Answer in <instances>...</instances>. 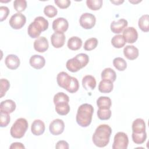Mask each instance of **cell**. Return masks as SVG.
<instances>
[{
  "label": "cell",
  "instance_id": "33",
  "mask_svg": "<svg viewBox=\"0 0 149 149\" xmlns=\"http://www.w3.org/2000/svg\"><path fill=\"white\" fill-rule=\"evenodd\" d=\"M98 45V40L95 38H90L87 40L84 44V49L86 51H91L95 49Z\"/></svg>",
  "mask_w": 149,
  "mask_h": 149
},
{
  "label": "cell",
  "instance_id": "27",
  "mask_svg": "<svg viewBox=\"0 0 149 149\" xmlns=\"http://www.w3.org/2000/svg\"><path fill=\"white\" fill-rule=\"evenodd\" d=\"M111 104V100L108 97L101 96L97 100V105L98 108L110 109Z\"/></svg>",
  "mask_w": 149,
  "mask_h": 149
},
{
  "label": "cell",
  "instance_id": "28",
  "mask_svg": "<svg viewBox=\"0 0 149 149\" xmlns=\"http://www.w3.org/2000/svg\"><path fill=\"white\" fill-rule=\"evenodd\" d=\"M139 27L144 32L149 31V16L148 15H143L138 22Z\"/></svg>",
  "mask_w": 149,
  "mask_h": 149
},
{
  "label": "cell",
  "instance_id": "22",
  "mask_svg": "<svg viewBox=\"0 0 149 149\" xmlns=\"http://www.w3.org/2000/svg\"><path fill=\"white\" fill-rule=\"evenodd\" d=\"M16 109V104L12 100H6L1 102L0 111L8 113L13 112Z\"/></svg>",
  "mask_w": 149,
  "mask_h": 149
},
{
  "label": "cell",
  "instance_id": "17",
  "mask_svg": "<svg viewBox=\"0 0 149 149\" xmlns=\"http://www.w3.org/2000/svg\"><path fill=\"white\" fill-rule=\"evenodd\" d=\"M30 65L36 69H40L45 64V58L40 55H34L31 56L29 61Z\"/></svg>",
  "mask_w": 149,
  "mask_h": 149
},
{
  "label": "cell",
  "instance_id": "25",
  "mask_svg": "<svg viewBox=\"0 0 149 149\" xmlns=\"http://www.w3.org/2000/svg\"><path fill=\"white\" fill-rule=\"evenodd\" d=\"M67 102H61L55 104V111L60 115H66L70 111V106Z\"/></svg>",
  "mask_w": 149,
  "mask_h": 149
},
{
  "label": "cell",
  "instance_id": "1",
  "mask_svg": "<svg viewBox=\"0 0 149 149\" xmlns=\"http://www.w3.org/2000/svg\"><path fill=\"white\" fill-rule=\"evenodd\" d=\"M111 133L112 129L109 125L106 124L99 125L92 137L94 144L98 147H105L109 143Z\"/></svg>",
  "mask_w": 149,
  "mask_h": 149
},
{
  "label": "cell",
  "instance_id": "36",
  "mask_svg": "<svg viewBox=\"0 0 149 149\" xmlns=\"http://www.w3.org/2000/svg\"><path fill=\"white\" fill-rule=\"evenodd\" d=\"M69 96L63 92H59L56 93L54 97V104L58 102H69Z\"/></svg>",
  "mask_w": 149,
  "mask_h": 149
},
{
  "label": "cell",
  "instance_id": "5",
  "mask_svg": "<svg viewBox=\"0 0 149 149\" xmlns=\"http://www.w3.org/2000/svg\"><path fill=\"white\" fill-rule=\"evenodd\" d=\"M28 129V122L24 118H19L13 124L10 128V135L15 139L23 137Z\"/></svg>",
  "mask_w": 149,
  "mask_h": 149
},
{
  "label": "cell",
  "instance_id": "24",
  "mask_svg": "<svg viewBox=\"0 0 149 149\" xmlns=\"http://www.w3.org/2000/svg\"><path fill=\"white\" fill-rule=\"evenodd\" d=\"M68 47L73 51H76L80 49L82 45V40L80 38L73 36L70 37L68 41Z\"/></svg>",
  "mask_w": 149,
  "mask_h": 149
},
{
  "label": "cell",
  "instance_id": "37",
  "mask_svg": "<svg viewBox=\"0 0 149 149\" xmlns=\"http://www.w3.org/2000/svg\"><path fill=\"white\" fill-rule=\"evenodd\" d=\"M15 9L19 13L24 11L27 7V2L25 0H15L13 2Z\"/></svg>",
  "mask_w": 149,
  "mask_h": 149
},
{
  "label": "cell",
  "instance_id": "3",
  "mask_svg": "<svg viewBox=\"0 0 149 149\" xmlns=\"http://www.w3.org/2000/svg\"><path fill=\"white\" fill-rule=\"evenodd\" d=\"M48 21L44 17L38 16L34 19L28 27L27 33L29 36L33 38H37L41 31H45L48 28Z\"/></svg>",
  "mask_w": 149,
  "mask_h": 149
},
{
  "label": "cell",
  "instance_id": "45",
  "mask_svg": "<svg viewBox=\"0 0 149 149\" xmlns=\"http://www.w3.org/2000/svg\"><path fill=\"white\" fill-rule=\"evenodd\" d=\"M111 2L112 3L115 4V5H120V3H123V2H124V1H123V0H122V1H120V0H119V1H111Z\"/></svg>",
  "mask_w": 149,
  "mask_h": 149
},
{
  "label": "cell",
  "instance_id": "30",
  "mask_svg": "<svg viewBox=\"0 0 149 149\" xmlns=\"http://www.w3.org/2000/svg\"><path fill=\"white\" fill-rule=\"evenodd\" d=\"M113 65L114 67L119 71H123L127 67V63L126 61L120 57L115 58L113 60Z\"/></svg>",
  "mask_w": 149,
  "mask_h": 149
},
{
  "label": "cell",
  "instance_id": "10",
  "mask_svg": "<svg viewBox=\"0 0 149 149\" xmlns=\"http://www.w3.org/2000/svg\"><path fill=\"white\" fill-rule=\"evenodd\" d=\"M65 129L63 121L60 119H56L52 120L49 124V129L50 133L55 136L61 134Z\"/></svg>",
  "mask_w": 149,
  "mask_h": 149
},
{
  "label": "cell",
  "instance_id": "14",
  "mask_svg": "<svg viewBox=\"0 0 149 149\" xmlns=\"http://www.w3.org/2000/svg\"><path fill=\"white\" fill-rule=\"evenodd\" d=\"M65 36L63 33H54L51 37V44L56 48H61L65 44Z\"/></svg>",
  "mask_w": 149,
  "mask_h": 149
},
{
  "label": "cell",
  "instance_id": "44",
  "mask_svg": "<svg viewBox=\"0 0 149 149\" xmlns=\"http://www.w3.org/2000/svg\"><path fill=\"white\" fill-rule=\"evenodd\" d=\"M24 145L21 143H19V142H15V143H13L9 147V148L12 149V148H24Z\"/></svg>",
  "mask_w": 149,
  "mask_h": 149
},
{
  "label": "cell",
  "instance_id": "16",
  "mask_svg": "<svg viewBox=\"0 0 149 149\" xmlns=\"http://www.w3.org/2000/svg\"><path fill=\"white\" fill-rule=\"evenodd\" d=\"M45 128L44 123L40 119H36L34 120L31 124V130L34 135L40 136L44 133Z\"/></svg>",
  "mask_w": 149,
  "mask_h": 149
},
{
  "label": "cell",
  "instance_id": "19",
  "mask_svg": "<svg viewBox=\"0 0 149 149\" xmlns=\"http://www.w3.org/2000/svg\"><path fill=\"white\" fill-rule=\"evenodd\" d=\"M139 49L133 45H126L123 49L125 56L129 60H134L139 56Z\"/></svg>",
  "mask_w": 149,
  "mask_h": 149
},
{
  "label": "cell",
  "instance_id": "26",
  "mask_svg": "<svg viewBox=\"0 0 149 149\" xmlns=\"http://www.w3.org/2000/svg\"><path fill=\"white\" fill-rule=\"evenodd\" d=\"M102 79H106L113 82L115 81L116 78V74L115 72L110 68L104 69L101 72Z\"/></svg>",
  "mask_w": 149,
  "mask_h": 149
},
{
  "label": "cell",
  "instance_id": "39",
  "mask_svg": "<svg viewBox=\"0 0 149 149\" xmlns=\"http://www.w3.org/2000/svg\"><path fill=\"white\" fill-rule=\"evenodd\" d=\"M79 88V83L77 79L74 77H72L71 82L66 89V90L70 93H76Z\"/></svg>",
  "mask_w": 149,
  "mask_h": 149
},
{
  "label": "cell",
  "instance_id": "15",
  "mask_svg": "<svg viewBox=\"0 0 149 149\" xmlns=\"http://www.w3.org/2000/svg\"><path fill=\"white\" fill-rule=\"evenodd\" d=\"M49 47L47 39L44 37H40L34 42V48L39 52H44Z\"/></svg>",
  "mask_w": 149,
  "mask_h": 149
},
{
  "label": "cell",
  "instance_id": "40",
  "mask_svg": "<svg viewBox=\"0 0 149 149\" xmlns=\"http://www.w3.org/2000/svg\"><path fill=\"white\" fill-rule=\"evenodd\" d=\"M1 83V91H0V94H1V98H2L3 96L5 95L6 92L9 90L10 87V83L9 81L5 79H1L0 80Z\"/></svg>",
  "mask_w": 149,
  "mask_h": 149
},
{
  "label": "cell",
  "instance_id": "31",
  "mask_svg": "<svg viewBox=\"0 0 149 149\" xmlns=\"http://www.w3.org/2000/svg\"><path fill=\"white\" fill-rule=\"evenodd\" d=\"M132 137L134 143L137 144H141L146 141L147 138V133L146 132L140 133H135L133 132Z\"/></svg>",
  "mask_w": 149,
  "mask_h": 149
},
{
  "label": "cell",
  "instance_id": "34",
  "mask_svg": "<svg viewBox=\"0 0 149 149\" xmlns=\"http://www.w3.org/2000/svg\"><path fill=\"white\" fill-rule=\"evenodd\" d=\"M0 126L2 127H6L8 125L10 122V118L9 113L0 111Z\"/></svg>",
  "mask_w": 149,
  "mask_h": 149
},
{
  "label": "cell",
  "instance_id": "38",
  "mask_svg": "<svg viewBox=\"0 0 149 149\" xmlns=\"http://www.w3.org/2000/svg\"><path fill=\"white\" fill-rule=\"evenodd\" d=\"M44 13L47 17L52 18L57 15L58 10L54 6L47 5L44 9Z\"/></svg>",
  "mask_w": 149,
  "mask_h": 149
},
{
  "label": "cell",
  "instance_id": "35",
  "mask_svg": "<svg viewBox=\"0 0 149 149\" xmlns=\"http://www.w3.org/2000/svg\"><path fill=\"white\" fill-rule=\"evenodd\" d=\"M111 111L110 109L98 108L97 111V116L101 120H108L111 116Z\"/></svg>",
  "mask_w": 149,
  "mask_h": 149
},
{
  "label": "cell",
  "instance_id": "2",
  "mask_svg": "<svg viewBox=\"0 0 149 149\" xmlns=\"http://www.w3.org/2000/svg\"><path fill=\"white\" fill-rule=\"evenodd\" d=\"M94 112L93 107L91 104H81L77 109L76 114V122L81 127L88 126L92 120Z\"/></svg>",
  "mask_w": 149,
  "mask_h": 149
},
{
  "label": "cell",
  "instance_id": "23",
  "mask_svg": "<svg viewBox=\"0 0 149 149\" xmlns=\"http://www.w3.org/2000/svg\"><path fill=\"white\" fill-rule=\"evenodd\" d=\"M113 82L110 80L102 79L99 83L98 90L102 93H109L113 90Z\"/></svg>",
  "mask_w": 149,
  "mask_h": 149
},
{
  "label": "cell",
  "instance_id": "8",
  "mask_svg": "<svg viewBox=\"0 0 149 149\" xmlns=\"http://www.w3.org/2000/svg\"><path fill=\"white\" fill-rule=\"evenodd\" d=\"M26 22V16L24 15L17 12L11 16L9 23L12 28L17 30L22 28L25 24Z\"/></svg>",
  "mask_w": 149,
  "mask_h": 149
},
{
  "label": "cell",
  "instance_id": "7",
  "mask_svg": "<svg viewBox=\"0 0 149 149\" xmlns=\"http://www.w3.org/2000/svg\"><path fill=\"white\" fill-rule=\"evenodd\" d=\"M96 22V18L93 14L90 13H84L80 17L79 22L80 26L85 29H92Z\"/></svg>",
  "mask_w": 149,
  "mask_h": 149
},
{
  "label": "cell",
  "instance_id": "12",
  "mask_svg": "<svg viewBox=\"0 0 149 149\" xmlns=\"http://www.w3.org/2000/svg\"><path fill=\"white\" fill-rule=\"evenodd\" d=\"M72 78V77L69 76L66 72H61L58 74L56 81L59 86L66 90L71 82Z\"/></svg>",
  "mask_w": 149,
  "mask_h": 149
},
{
  "label": "cell",
  "instance_id": "32",
  "mask_svg": "<svg viewBox=\"0 0 149 149\" xmlns=\"http://www.w3.org/2000/svg\"><path fill=\"white\" fill-rule=\"evenodd\" d=\"M102 0H87L86 4L87 7L93 10H99L102 5Z\"/></svg>",
  "mask_w": 149,
  "mask_h": 149
},
{
  "label": "cell",
  "instance_id": "6",
  "mask_svg": "<svg viewBox=\"0 0 149 149\" xmlns=\"http://www.w3.org/2000/svg\"><path fill=\"white\" fill-rule=\"evenodd\" d=\"M129 144V139L127 134L122 132H118L114 137L112 144L113 149H126Z\"/></svg>",
  "mask_w": 149,
  "mask_h": 149
},
{
  "label": "cell",
  "instance_id": "13",
  "mask_svg": "<svg viewBox=\"0 0 149 149\" xmlns=\"http://www.w3.org/2000/svg\"><path fill=\"white\" fill-rule=\"evenodd\" d=\"M127 21L124 19H120L117 21H113L111 24V30L115 34L122 33L127 26Z\"/></svg>",
  "mask_w": 149,
  "mask_h": 149
},
{
  "label": "cell",
  "instance_id": "11",
  "mask_svg": "<svg viewBox=\"0 0 149 149\" xmlns=\"http://www.w3.org/2000/svg\"><path fill=\"white\" fill-rule=\"evenodd\" d=\"M123 37L126 42L133 44L136 41L138 38V33L136 29L133 27L126 28L123 32Z\"/></svg>",
  "mask_w": 149,
  "mask_h": 149
},
{
  "label": "cell",
  "instance_id": "4",
  "mask_svg": "<svg viewBox=\"0 0 149 149\" xmlns=\"http://www.w3.org/2000/svg\"><path fill=\"white\" fill-rule=\"evenodd\" d=\"M89 62L88 56L83 53L76 55L74 58L69 59L66 63V68L72 72H76L85 67Z\"/></svg>",
  "mask_w": 149,
  "mask_h": 149
},
{
  "label": "cell",
  "instance_id": "43",
  "mask_svg": "<svg viewBox=\"0 0 149 149\" xmlns=\"http://www.w3.org/2000/svg\"><path fill=\"white\" fill-rule=\"evenodd\" d=\"M55 148L57 149H68L69 148V144L68 143L64 140H60L57 142L55 146Z\"/></svg>",
  "mask_w": 149,
  "mask_h": 149
},
{
  "label": "cell",
  "instance_id": "29",
  "mask_svg": "<svg viewBox=\"0 0 149 149\" xmlns=\"http://www.w3.org/2000/svg\"><path fill=\"white\" fill-rule=\"evenodd\" d=\"M111 44L115 48H120L125 45L126 41L122 35L118 34L112 37L111 40Z\"/></svg>",
  "mask_w": 149,
  "mask_h": 149
},
{
  "label": "cell",
  "instance_id": "20",
  "mask_svg": "<svg viewBox=\"0 0 149 149\" xmlns=\"http://www.w3.org/2000/svg\"><path fill=\"white\" fill-rule=\"evenodd\" d=\"M82 85L86 90H94L96 86V80L94 77L91 75H86L82 79Z\"/></svg>",
  "mask_w": 149,
  "mask_h": 149
},
{
  "label": "cell",
  "instance_id": "42",
  "mask_svg": "<svg viewBox=\"0 0 149 149\" xmlns=\"http://www.w3.org/2000/svg\"><path fill=\"white\" fill-rule=\"evenodd\" d=\"M55 3L61 9H65L69 7L70 5V1L69 0H55Z\"/></svg>",
  "mask_w": 149,
  "mask_h": 149
},
{
  "label": "cell",
  "instance_id": "18",
  "mask_svg": "<svg viewBox=\"0 0 149 149\" xmlns=\"http://www.w3.org/2000/svg\"><path fill=\"white\" fill-rule=\"evenodd\" d=\"M5 65L8 68L12 70L16 69L20 65V59L17 56L13 54L8 55L5 58Z\"/></svg>",
  "mask_w": 149,
  "mask_h": 149
},
{
  "label": "cell",
  "instance_id": "41",
  "mask_svg": "<svg viewBox=\"0 0 149 149\" xmlns=\"http://www.w3.org/2000/svg\"><path fill=\"white\" fill-rule=\"evenodd\" d=\"M9 13V9L8 7L2 6L0 7V21L2 22L6 19Z\"/></svg>",
  "mask_w": 149,
  "mask_h": 149
},
{
  "label": "cell",
  "instance_id": "9",
  "mask_svg": "<svg viewBox=\"0 0 149 149\" xmlns=\"http://www.w3.org/2000/svg\"><path fill=\"white\" fill-rule=\"evenodd\" d=\"M69 27L68 20L63 17H58L52 22V29L55 33H63Z\"/></svg>",
  "mask_w": 149,
  "mask_h": 149
},
{
  "label": "cell",
  "instance_id": "21",
  "mask_svg": "<svg viewBox=\"0 0 149 149\" xmlns=\"http://www.w3.org/2000/svg\"><path fill=\"white\" fill-rule=\"evenodd\" d=\"M132 132L135 133H140L146 132V123L143 119L137 118L132 123Z\"/></svg>",
  "mask_w": 149,
  "mask_h": 149
}]
</instances>
